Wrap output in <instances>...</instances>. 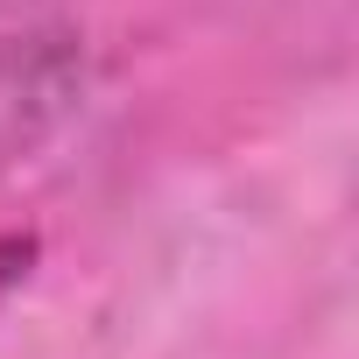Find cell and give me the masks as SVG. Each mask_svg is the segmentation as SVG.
Here are the masks:
<instances>
[{"label":"cell","instance_id":"cell-1","mask_svg":"<svg viewBox=\"0 0 359 359\" xmlns=\"http://www.w3.org/2000/svg\"><path fill=\"white\" fill-rule=\"evenodd\" d=\"M36 233H0V303H8L22 282H29V268H36Z\"/></svg>","mask_w":359,"mask_h":359}]
</instances>
